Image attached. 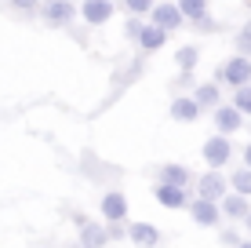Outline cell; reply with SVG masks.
Instances as JSON below:
<instances>
[{
	"mask_svg": "<svg viewBox=\"0 0 251 248\" xmlns=\"http://www.w3.org/2000/svg\"><path fill=\"white\" fill-rule=\"evenodd\" d=\"M244 165L251 168V142H248V146H244Z\"/></svg>",
	"mask_w": 251,
	"mask_h": 248,
	"instance_id": "4dcf8cb0",
	"label": "cell"
},
{
	"mask_svg": "<svg viewBox=\"0 0 251 248\" xmlns=\"http://www.w3.org/2000/svg\"><path fill=\"white\" fill-rule=\"evenodd\" d=\"M233 48H237V55H251V19L237 29V40H233Z\"/></svg>",
	"mask_w": 251,
	"mask_h": 248,
	"instance_id": "603a6c76",
	"label": "cell"
},
{
	"mask_svg": "<svg viewBox=\"0 0 251 248\" xmlns=\"http://www.w3.org/2000/svg\"><path fill=\"white\" fill-rule=\"evenodd\" d=\"M193 81H197L193 70H178V77L171 81V91H175V95H186V91L193 88Z\"/></svg>",
	"mask_w": 251,
	"mask_h": 248,
	"instance_id": "d4e9b609",
	"label": "cell"
},
{
	"mask_svg": "<svg viewBox=\"0 0 251 248\" xmlns=\"http://www.w3.org/2000/svg\"><path fill=\"white\" fill-rule=\"evenodd\" d=\"M240 241H244V237H240V234H237V230H233V226L219 230V245H222V248H237Z\"/></svg>",
	"mask_w": 251,
	"mask_h": 248,
	"instance_id": "4316f807",
	"label": "cell"
},
{
	"mask_svg": "<svg viewBox=\"0 0 251 248\" xmlns=\"http://www.w3.org/2000/svg\"><path fill=\"white\" fill-rule=\"evenodd\" d=\"M99 212H102L106 223H124V219H127V197L120 190H106L102 201H99Z\"/></svg>",
	"mask_w": 251,
	"mask_h": 248,
	"instance_id": "ba28073f",
	"label": "cell"
},
{
	"mask_svg": "<svg viewBox=\"0 0 251 248\" xmlns=\"http://www.w3.org/2000/svg\"><path fill=\"white\" fill-rule=\"evenodd\" d=\"M240 223H244V230H248V234H251V208H248V216H244V219H240Z\"/></svg>",
	"mask_w": 251,
	"mask_h": 248,
	"instance_id": "f546056e",
	"label": "cell"
},
{
	"mask_svg": "<svg viewBox=\"0 0 251 248\" xmlns=\"http://www.w3.org/2000/svg\"><path fill=\"white\" fill-rule=\"evenodd\" d=\"M40 19H44V26H51V29H69L76 19V4L73 0H40Z\"/></svg>",
	"mask_w": 251,
	"mask_h": 248,
	"instance_id": "7a4b0ae2",
	"label": "cell"
},
{
	"mask_svg": "<svg viewBox=\"0 0 251 248\" xmlns=\"http://www.w3.org/2000/svg\"><path fill=\"white\" fill-rule=\"evenodd\" d=\"M193 99H197V106L207 110V106H219L222 102V84H215V81H204V84H193Z\"/></svg>",
	"mask_w": 251,
	"mask_h": 248,
	"instance_id": "e0dca14e",
	"label": "cell"
},
{
	"mask_svg": "<svg viewBox=\"0 0 251 248\" xmlns=\"http://www.w3.org/2000/svg\"><path fill=\"white\" fill-rule=\"evenodd\" d=\"M73 223H76V234H80V245H84V248H106V245H109L106 223H95V219H88L84 212H76Z\"/></svg>",
	"mask_w": 251,
	"mask_h": 248,
	"instance_id": "277c9868",
	"label": "cell"
},
{
	"mask_svg": "<svg viewBox=\"0 0 251 248\" xmlns=\"http://www.w3.org/2000/svg\"><path fill=\"white\" fill-rule=\"evenodd\" d=\"M248 128H251V121H248Z\"/></svg>",
	"mask_w": 251,
	"mask_h": 248,
	"instance_id": "e575fe53",
	"label": "cell"
},
{
	"mask_svg": "<svg viewBox=\"0 0 251 248\" xmlns=\"http://www.w3.org/2000/svg\"><path fill=\"white\" fill-rule=\"evenodd\" d=\"M106 230H109V241H120V237H127V226H124V223H106Z\"/></svg>",
	"mask_w": 251,
	"mask_h": 248,
	"instance_id": "f1b7e54d",
	"label": "cell"
},
{
	"mask_svg": "<svg viewBox=\"0 0 251 248\" xmlns=\"http://www.w3.org/2000/svg\"><path fill=\"white\" fill-rule=\"evenodd\" d=\"M73 248H84V245H73Z\"/></svg>",
	"mask_w": 251,
	"mask_h": 248,
	"instance_id": "d6a6232c",
	"label": "cell"
},
{
	"mask_svg": "<svg viewBox=\"0 0 251 248\" xmlns=\"http://www.w3.org/2000/svg\"><path fill=\"white\" fill-rule=\"evenodd\" d=\"M127 237H131L138 248H157L160 245V230L153 223H131L127 226Z\"/></svg>",
	"mask_w": 251,
	"mask_h": 248,
	"instance_id": "2e32d148",
	"label": "cell"
},
{
	"mask_svg": "<svg viewBox=\"0 0 251 248\" xmlns=\"http://www.w3.org/2000/svg\"><path fill=\"white\" fill-rule=\"evenodd\" d=\"M189 26H193L197 33H219V29H222L219 19H215L211 11H204V15H197V19H189Z\"/></svg>",
	"mask_w": 251,
	"mask_h": 248,
	"instance_id": "ffe728a7",
	"label": "cell"
},
{
	"mask_svg": "<svg viewBox=\"0 0 251 248\" xmlns=\"http://www.w3.org/2000/svg\"><path fill=\"white\" fill-rule=\"evenodd\" d=\"M248 208H251V197H244V193H237V190L226 193V197L219 201V212H222L226 219H244Z\"/></svg>",
	"mask_w": 251,
	"mask_h": 248,
	"instance_id": "9a60e30c",
	"label": "cell"
},
{
	"mask_svg": "<svg viewBox=\"0 0 251 248\" xmlns=\"http://www.w3.org/2000/svg\"><path fill=\"white\" fill-rule=\"evenodd\" d=\"M150 22L160 26L164 33H175V29H182V26H186V15L178 11L175 0H157V4L150 7Z\"/></svg>",
	"mask_w": 251,
	"mask_h": 248,
	"instance_id": "3957f363",
	"label": "cell"
},
{
	"mask_svg": "<svg viewBox=\"0 0 251 248\" xmlns=\"http://www.w3.org/2000/svg\"><path fill=\"white\" fill-rule=\"evenodd\" d=\"M193 183H197V197H204V201H222L229 193V179L222 175V168H207Z\"/></svg>",
	"mask_w": 251,
	"mask_h": 248,
	"instance_id": "5b68a950",
	"label": "cell"
},
{
	"mask_svg": "<svg viewBox=\"0 0 251 248\" xmlns=\"http://www.w3.org/2000/svg\"><path fill=\"white\" fill-rule=\"evenodd\" d=\"M7 7H11L19 19H33V15L40 11V0H7Z\"/></svg>",
	"mask_w": 251,
	"mask_h": 248,
	"instance_id": "44dd1931",
	"label": "cell"
},
{
	"mask_svg": "<svg viewBox=\"0 0 251 248\" xmlns=\"http://www.w3.org/2000/svg\"><path fill=\"white\" fill-rule=\"evenodd\" d=\"M157 183H171V186H193V172H189L186 165H175V161H168V165H157Z\"/></svg>",
	"mask_w": 251,
	"mask_h": 248,
	"instance_id": "5bb4252c",
	"label": "cell"
},
{
	"mask_svg": "<svg viewBox=\"0 0 251 248\" xmlns=\"http://www.w3.org/2000/svg\"><path fill=\"white\" fill-rule=\"evenodd\" d=\"M233 106H237L244 117H251V84H240V88H233Z\"/></svg>",
	"mask_w": 251,
	"mask_h": 248,
	"instance_id": "7402d4cb",
	"label": "cell"
},
{
	"mask_svg": "<svg viewBox=\"0 0 251 248\" xmlns=\"http://www.w3.org/2000/svg\"><path fill=\"white\" fill-rule=\"evenodd\" d=\"M138 29H142V22H138V15H131V19L124 22V37H127V40H135V37H138Z\"/></svg>",
	"mask_w": 251,
	"mask_h": 248,
	"instance_id": "83f0119b",
	"label": "cell"
},
{
	"mask_svg": "<svg viewBox=\"0 0 251 248\" xmlns=\"http://www.w3.org/2000/svg\"><path fill=\"white\" fill-rule=\"evenodd\" d=\"M73 4H80V0H73Z\"/></svg>",
	"mask_w": 251,
	"mask_h": 248,
	"instance_id": "836d02e7",
	"label": "cell"
},
{
	"mask_svg": "<svg viewBox=\"0 0 251 248\" xmlns=\"http://www.w3.org/2000/svg\"><path fill=\"white\" fill-rule=\"evenodd\" d=\"M204 165L207 168H226L229 157H233V142L229 135H211V139H204Z\"/></svg>",
	"mask_w": 251,
	"mask_h": 248,
	"instance_id": "8992f818",
	"label": "cell"
},
{
	"mask_svg": "<svg viewBox=\"0 0 251 248\" xmlns=\"http://www.w3.org/2000/svg\"><path fill=\"white\" fill-rule=\"evenodd\" d=\"M229 186L237 193H244V197H251V168L244 165V168H237V172L229 175Z\"/></svg>",
	"mask_w": 251,
	"mask_h": 248,
	"instance_id": "d6986e66",
	"label": "cell"
},
{
	"mask_svg": "<svg viewBox=\"0 0 251 248\" xmlns=\"http://www.w3.org/2000/svg\"><path fill=\"white\" fill-rule=\"evenodd\" d=\"M175 4H178V11L186 15V22H189V19H197V15H204V11H207V0H175Z\"/></svg>",
	"mask_w": 251,
	"mask_h": 248,
	"instance_id": "cb8c5ba5",
	"label": "cell"
},
{
	"mask_svg": "<svg viewBox=\"0 0 251 248\" xmlns=\"http://www.w3.org/2000/svg\"><path fill=\"white\" fill-rule=\"evenodd\" d=\"M211 117H215V132L219 135H237L240 128H244V113H240L237 106H226V102H219V106L211 110Z\"/></svg>",
	"mask_w": 251,
	"mask_h": 248,
	"instance_id": "52a82bcc",
	"label": "cell"
},
{
	"mask_svg": "<svg viewBox=\"0 0 251 248\" xmlns=\"http://www.w3.org/2000/svg\"><path fill=\"white\" fill-rule=\"evenodd\" d=\"M201 113H204V110L197 106L193 95H175V99H171V106H168V117H171V121H178V124L201 121Z\"/></svg>",
	"mask_w": 251,
	"mask_h": 248,
	"instance_id": "8fae6325",
	"label": "cell"
},
{
	"mask_svg": "<svg viewBox=\"0 0 251 248\" xmlns=\"http://www.w3.org/2000/svg\"><path fill=\"white\" fill-rule=\"evenodd\" d=\"M135 44L142 48V55H153V51H160L164 44H168V33H164L160 26H153V22H142V29H138Z\"/></svg>",
	"mask_w": 251,
	"mask_h": 248,
	"instance_id": "4fadbf2b",
	"label": "cell"
},
{
	"mask_svg": "<svg viewBox=\"0 0 251 248\" xmlns=\"http://www.w3.org/2000/svg\"><path fill=\"white\" fill-rule=\"evenodd\" d=\"M197 62H201V48H197V44L175 48V66H178V70H197Z\"/></svg>",
	"mask_w": 251,
	"mask_h": 248,
	"instance_id": "ac0fdd59",
	"label": "cell"
},
{
	"mask_svg": "<svg viewBox=\"0 0 251 248\" xmlns=\"http://www.w3.org/2000/svg\"><path fill=\"white\" fill-rule=\"evenodd\" d=\"M237 248H251V237H248V241H240V245H237Z\"/></svg>",
	"mask_w": 251,
	"mask_h": 248,
	"instance_id": "1f68e13d",
	"label": "cell"
},
{
	"mask_svg": "<svg viewBox=\"0 0 251 248\" xmlns=\"http://www.w3.org/2000/svg\"><path fill=\"white\" fill-rule=\"evenodd\" d=\"M189 208V216H193V223L197 226H219L222 223V212H219V201H204V197H197V201H189L186 204Z\"/></svg>",
	"mask_w": 251,
	"mask_h": 248,
	"instance_id": "30bf717a",
	"label": "cell"
},
{
	"mask_svg": "<svg viewBox=\"0 0 251 248\" xmlns=\"http://www.w3.org/2000/svg\"><path fill=\"white\" fill-rule=\"evenodd\" d=\"M113 11H117L113 0H80V19L88 26H106L113 19Z\"/></svg>",
	"mask_w": 251,
	"mask_h": 248,
	"instance_id": "9c48e42d",
	"label": "cell"
},
{
	"mask_svg": "<svg viewBox=\"0 0 251 248\" xmlns=\"http://www.w3.org/2000/svg\"><path fill=\"white\" fill-rule=\"evenodd\" d=\"M120 4H124L127 15H138V19H142V15H150V7L157 4V0H120Z\"/></svg>",
	"mask_w": 251,
	"mask_h": 248,
	"instance_id": "484cf974",
	"label": "cell"
},
{
	"mask_svg": "<svg viewBox=\"0 0 251 248\" xmlns=\"http://www.w3.org/2000/svg\"><path fill=\"white\" fill-rule=\"evenodd\" d=\"M248 4H251V0H248Z\"/></svg>",
	"mask_w": 251,
	"mask_h": 248,
	"instance_id": "d590c367",
	"label": "cell"
},
{
	"mask_svg": "<svg viewBox=\"0 0 251 248\" xmlns=\"http://www.w3.org/2000/svg\"><path fill=\"white\" fill-rule=\"evenodd\" d=\"M153 197H157L160 208L175 212V208H186V204H189V190H186V186H171V183H157V186H153Z\"/></svg>",
	"mask_w": 251,
	"mask_h": 248,
	"instance_id": "7c38bea8",
	"label": "cell"
},
{
	"mask_svg": "<svg viewBox=\"0 0 251 248\" xmlns=\"http://www.w3.org/2000/svg\"><path fill=\"white\" fill-rule=\"evenodd\" d=\"M215 84H229V88L251 84V58L248 55H233L226 62H219L215 66Z\"/></svg>",
	"mask_w": 251,
	"mask_h": 248,
	"instance_id": "6da1fadb",
	"label": "cell"
}]
</instances>
